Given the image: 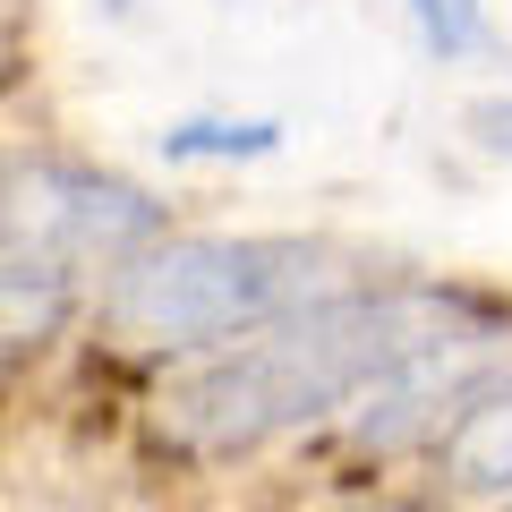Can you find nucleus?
I'll return each instance as SVG.
<instances>
[{
  "mask_svg": "<svg viewBox=\"0 0 512 512\" xmlns=\"http://www.w3.org/2000/svg\"><path fill=\"white\" fill-rule=\"evenodd\" d=\"M461 308L419 291H333L248 342L214 350L197 376L163 393V427L197 453H248V444L308 427L342 402H367L384 367H402L427 333H444Z\"/></svg>",
  "mask_w": 512,
  "mask_h": 512,
  "instance_id": "obj_1",
  "label": "nucleus"
},
{
  "mask_svg": "<svg viewBox=\"0 0 512 512\" xmlns=\"http://www.w3.org/2000/svg\"><path fill=\"white\" fill-rule=\"evenodd\" d=\"M163 248V205L86 163H9L0 171V342H43L86 299L94 274L120 282Z\"/></svg>",
  "mask_w": 512,
  "mask_h": 512,
  "instance_id": "obj_2",
  "label": "nucleus"
},
{
  "mask_svg": "<svg viewBox=\"0 0 512 512\" xmlns=\"http://www.w3.org/2000/svg\"><path fill=\"white\" fill-rule=\"evenodd\" d=\"M325 265L308 239H163L111 282L103 316L137 350H214L333 299Z\"/></svg>",
  "mask_w": 512,
  "mask_h": 512,
  "instance_id": "obj_3",
  "label": "nucleus"
},
{
  "mask_svg": "<svg viewBox=\"0 0 512 512\" xmlns=\"http://www.w3.org/2000/svg\"><path fill=\"white\" fill-rule=\"evenodd\" d=\"M436 461L461 495H512V376H495L436 436Z\"/></svg>",
  "mask_w": 512,
  "mask_h": 512,
  "instance_id": "obj_4",
  "label": "nucleus"
},
{
  "mask_svg": "<svg viewBox=\"0 0 512 512\" xmlns=\"http://www.w3.org/2000/svg\"><path fill=\"white\" fill-rule=\"evenodd\" d=\"M274 146H282L274 120H180V128H163L171 163H197V154H274Z\"/></svg>",
  "mask_w": 512,
  "mask_h": 512,
  "instance_id": "obj_5",
  "label": "nucleus"
},
{
  "mask_svg": "<svg viewBox=\"0 0 512 512\" xmlns=\"http://www.w3.org/2000/svg\"><path fill=\"white\" fill-rule=\"evenodd\" d=\"M410 18H419L427 52H444V60L478 43V0H410Z\"/></svg>",
  "mask_w": 512,
  "mask_h": 512,
  "instance_id": "obj_6",
  "label": "nucleus"
}]
</instances>
